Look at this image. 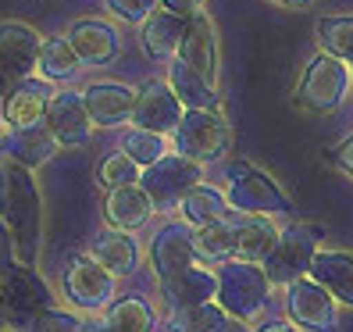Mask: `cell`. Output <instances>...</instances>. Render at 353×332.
I'll use <instances>...</instances> for the list:
<instances>
[{
	"instance_id": "8992f818",
	"label": "cell",
	"mask_w": 353,
	"mask_h": 332,
	"mask_svg": "<svg viewBox=\"0 0 353 332\" xmlns=\"http://www.w3.org/2000/svg\"><path fill=\"white\" fill-rule=\"evenodd\" d=\"M321 229L310 222H293L282 229V240L275 246V254L264 261V272L272 279L275 289H289L296 279L310 275V264H314V254L321 251Z\"/></svg>"
},
{
	"instance_id": "e575fe53",
	"label": "cell",
	"mask_w": 353,
	"mask_h": 332,
	"mask_svg": "<svg viewBox=\"0 0 353 332\" xmlns=\"http://www.w3.org/2000/svg\"><path fill=\"white\" fill-rule=\"evenodd\" d=\"M86 322V318H79L75 311H65V307H47V311H39V315L29 322L26 332H79V325Z\"/></svg>"
},
{
	"instance_id": "d590c367",
	"label": "cell",
	"mask_w": 353,
	"mask_h": 332,
	"mask_svg": "<svg viewBox=\"0 0 353 332\" xmlns=\"http://www.w3.org/2000/svg\"><path fill=\"white\" fill-rule=\"evenodd\" d=\"M161 8V0H108V11L125 26H143Z\"/></svg>"
},
{
	"instance_id": "d6a6232c",
	"label": "cell",
	"mask_w": 353,
	"mask_h": 332,
	"mask_svg": "<svg viewBox=\"0 0 353 332\" xmlns=\"http://www.w3.org/2000/svg\"><path fill=\"white\" fill-rule=\"evenodd\" d=\"M318 47L353 61V14H332L318 22Z\"/></svg>"
},
{
	"instance_id": "b9f144b4",
	"label": "cell",
	"mask_w": 353,
	"mask_h": 332,
	"mask_svg": "<svg viewBox=\"0 0 353 332\" xmlns=\"http://www.w3.org/2000/svg\"><path fill=\"white\" fill-rule=\"evenodd\" d=\"M79 332H114V329H111L108 322H97V318H93V322H82Z\"/></svg>"
},
{
	"instance_id": "ee69618b",
	"label": "cell",
	"mask_w": 353,
	"mask_h": 332,
	"mask_svg": "<svg viewBox=\"0 0 353 332\" xmlns=\"http://www.w3.org/2000/svg\"><path fill=\"white\" fill-rule=\"evenodd\" d=\"M4 193H8V168L0 164V204H4Z\"/></svg>"
},
{
	"instance_id": "ab89813d",
	"label": "cell",
	"mask_w": 353,
	"mask_h": 332,
	"mask_svg": "<svg viewBox=\"0 0 353 332\" xmlns=\"http://www.w3.org/2000/svg\"><path fill=\"white\" fill-rule=\"evenodd\" d=\"M257 332H300V325H296V322H268V325H261Z\"/></svg>"
},
{
	"instance_id": "74e56055",
	"label": "cell",
	"mask_w": 353,
	"mask_h": 332,
	"mask_svg": "<svg viewBox=\"0 0 353 332\" xmlns=\"http://www.w3.org/2000/svg\"><path fill=\"white\" fill-rule=\"evenodd\" d=\"M336 161H339V168L353 175V136H346L339 143V150H336Z\"/></svg>"
},
{
	"instance_id": "3957f363",
	"label": "cell",
	"mask_w": 353,
	"mask_h": 332,
	"mask_svg": "<svg viewBox=\"0 0 353 332\" xmlns=\"http://www.w3.org/2000/svg\"><path fill=\"white\" fill-rule=\"evenodd\" d=\"M353 86V72H350V61L336 57V54H314L307 61V68L300 75V86H296V104L310 115H328L336 111L339 104L346 100Z\"/></svg>"
},
{
	"instance_id": "e0dca14e",
	"label": "cell",
	"mask_w": 353,
	"mask_h": 332,
	"mask_svg": "<svg viewBox=\"0 0 353 332\" xmlns=\"http://www.w3.org/2000/svg\"><path fill=\"white\" fill-rule=\"evenodd\" d=\"M50 79H22L14 86V93L8 97V108H4V121L8 129H32V126H43L47 121V108H50Z\"/></svg>"
},
{
	"instance_id": "30bf717a",
	"label": "cell",
	"mask_w": 353,
	"mask_h": 332,
	"mask_svg": "<svg viewBox=\"0 0 353 332\" xmlns=\"http://www.w3.org/2000/svg\"><path fill=\"white\" fill-rule=\"evenodd\" d=\"M65 297L79 311H108L114 300V275L93 254H79L65 268Z\"/></svg>"
},
{
	"instance_id": "ffe728a7",
	"label": "cell",
	"mask_w": 353,
	"mask_h": 332,
	"mask_svg": "<svg viewBox=\"0 0 353 332\" xmlns=\"http://www.w3.org/2000/svg\"><path fill=\"white\" fill-rule=\"evenodd\" d=\"M179 57L190 61L207 82L218 86V32H214V22L207 18V11L190 14V32H185V43H182Z\"/></svg>"
},
{
	"instance_id": "ac0fdd59",
	"label": "cell",
	"mask_w": 353,
	"mask_h": 332,
	"mask_svg": "<svg viewBox=\"0 0 353 332\" xmlns=\"http://www.w3.org/2000/svg\"><path fill=\"white\" fill-rule=\"evenodd\" d=\"M154 200L150 193L143 190V182H132V186H118V190L108 193L103 200V222L111 225V229H125V233H136L143 229L150 218H154Z\"/></svg>"
},
{
	"instance_id": "7c38bea8",
	"label": "cell",
	"mask_w": 353,
	"mask_h": 332,
	"mask_svg": "<svg viewBox=\"0 0 353 332\" xmlns=\"http://www.w3.org/2000/svg\"><path fill=\"white\" fill-rule=\"evenodd\" d=\"M185 115V104L179 100V93L168 82H147L136 93V108H132V126L150 129V133H175L179 121Z\"/></svg>"
},
{
	"instance_id": "f6af8a7d",
	"label": "cell",
	"mask_w": 353,
	"mask_h": 332,
	"mask_svg": "<svg viewBox=\"0 0 353 332\" xmlns=\"http://www.w3.org/2000/svg\"><path fill=\"white\" fill-rule=\"evenodd\" d=\"M4 108H8V104H4V100H0V126H8V121H4Z\"/></svg>"
},
{
	"instance_id": "836d02e7",
	"label": "cell",
	"mask_w": 353,
	"mask_h": 332,
	"mask_svg": "<svg viewBox=\"0 0 353 332\" xmlns=\"http://www.w3.org/2000/svg\"><path fill=\"white\" fill-rule=\"evenodd\" d=\"M143 179V164L136 157H129L125 150H114L100 161V168H97V182L100 186H108V190H118V186H132Z\"/></svg>"
},
{
	"instance_id": "5bb4252c",
	"label": "cell",
	"mask_w": 353,
	"mask_h": 332,
	"mask_svg": "<svg viewBox=\"0 0 353 332\" xmlns=\"http://www.w3.org/2000/svg\"><path fill=\"white\" fill-rule=\"evenodd\" d=\"M43 43L47 39H39V32L29 22H18V18H4V22H0V61H4L18 79H29L39 68Z\"/></svg>"
},
{
	"instance_id": "9a60e30c",
	"label": "cell",
	"mask_w": 353,
	"mask_h": 332,
	"mask_svg": "<svg viewBox=\"0 0 353 332\" xmlns=\"http://www.w3.org/2000/svg\"><path fill=\"white\" fill-rule=\"evenodd\" d=\"M82 100H86L93 126H100V129H114V126L132 121L136 93L125 82H93V86L82 90Z\"/></svg>"
},
{
	"instance_id": "7bdbcfd3",
	"label": "cell",
	"mask_w": 353,
	"mask_h": 332,
	"mask_svg": "<svg viewBox=\"0 0 353 332\" xmlns=\"http://www.w3.org/2000/svg\"><path fill=\"white\" fill-rule=\"evenodd\" d=\"M272 4H282V8H310L314 0H272Z\"/></svg>"
},
{
	"instance_id": "6da1fadb",
	"label": "cell",
	"mask_w": 353,
	"mask_h": 332,
	"mask_svg": "<svg viewBox=\"0 0 353 332\" xmlns=\"http://www.w3.org/2000/svg\"><path fill=\"white\" fill-rule=\"evenodd\" d=\"M0 215L8 218L11 233L18 240V261L32 264L39 261V243H43V200H39L36 175L26 164H8V193L0 204Z\"/></svg>"
},
{
	"instance_id": "4316f807",
	"label": "cell",
	"mask_w": 353,
	"mask_h": 332,
	"mask_svg": "<svg viewBox=\"0 0 353 332\" xmlns=\"http://www.w3.org/2000/svg\"><path fill=\"white\" fill-rule=\"evenodd\" d=\"M179 215L185 225H193V229H200V225H211V222H221L232 215V204H228V197L221 190H214V186H193L190 193H185V200L179 204Z\"/></svg>"
},
{
	"instance_id": "8fae6325",
	"label": "cell",
	"mask_w": 353,
	"mask_h": 332,
	"mask_svg": "<svg viewBox=\"0 0 353 332\" xmlns=\"http://www.w3.org/2000/svg\"><path fill=\"white\" fill-rule=\"evenodd\" d=\"M196 261H200V254H196L193 225H185V222L164 225L150 243V268H154L157 282L175 279L179 272H185V268L196 264Z\"/></svg>"
},
{
	"instance_id": "cb8c5ba5",
	"label": "cell",
	"mask_w": 353,
	"mask_h": 332,
	"mask_svg": "<svg viewBox=\"0 0 353 332\" xmlns=\"http://www.w3.org/2000/svg\"><path fill=\"white\" fill-rule=\"evenodd\" d=\"M310 275L339 304L353 307V254L350 251H318L314 264H310Z\"/></svg>"
},
{
	"instance_id": "bcb514c9",
	"label": "cell",
	"mask_w": 353,
	"mask_h": 332,
	"mask_svg": "<svg viewBox=\"0 0 353 332\" xmlns=\"http://www.w3.org/2000/svg\"><path fill=\"white\" fill-rule=\"evenodd\" d=\"M0 332H8V329H4V325H0Z\"/></svg>"
},
{
	"instance_id": "60d3db41",
	"label": "cell",
	"mask_w": 353,
	"mask_h": 332,
	"mask_svg": "<svg viewBox=\"0 0 353 332\" xmlns=\"http://www.w3.org/2000/svg\"><path fill=\"white\" fill-rule=\"evenodd\" d=\"M14 82H22V79H18V75H14V72L4 65V61H0V93H4V90H11Z\"/></svg>"
},
{
	"instance_id": "1f68e13d",
	"label": "cell",
	"mask_w": 353,
	"mask_h": 332,
	"mask_svg": "<svg viewBox=\"0 0 353 332\" xmlns=\"http://www.w3.org/2000/svg\"><path fill=\"white\" fill-rule=\"evenodd\" d=\"M121 150H125L129 157H136L143 168H150V164H157L161 157L172 154V143L164 133H150V129H129L125 133V143H121Z\"/></svg>"
},
{
	"instance_id": "9c48e42d",
	"label": "cell",
	"mask_w": 353,
	"mask_h": 332,
	"mask_svg": "<svg viewBox=\"0 0 353 332\" xmlns=\"http://www.w3.org/2000/svg\"><path fill=\"white\" fill-rule=\"evenodd\" d=\"M285 315L307 332H336L339 325V300L314 279L303 275L285 289Z\"/></svg>"
},
{
	"instance_id": "52a82bcc",
	"label": "cell",
	"mask_w": 353,
	"mask_h": 332,
	"mask_svg": "<svg viewBox=\"0 0 353 332\" xmlns=\"http://www.w3.org/2000/svg\"><path fill=\"white\" fill-rule=\"evenodd\" d=\"M203 172H200V161L185 157V154H168L161 157L157 164H150V168H143V190L150 193L154 207L157 211H179V204L185 200V193L193 190V186H200Z\"/></svg>"
},
{
	"instance_id": "484cf974",
	"label": "cell",
	"mask_w": 353,
	"mask_h": 332,
	"mask_svg": "<svg viewBox=\"0 0 353 332\" xmlns=\"http://www.w3.org/2000/svg\"><path fill=\"white\" fill-rule=\"evenodd\" d=\"M168 86L179 93V100L185 104V108H214V104H218L214 82H207L190 65V61H182V57H172V65H168Z\"/></svg>"
},
{
	"instance_id": "8d00e7d4",
	"label": "cell",
	"mask_w": 353,
	"mask_h": 332,
	"mask_svg": "<svg viewBox=\"0 0 353 332\" xmlns=\"http://www.w3.org/2000/svg\"><path fill=\"white\" fill-rule=\"evenodd\" d=\"M14 264H18V240L11 233L8 218L0 215V272H8V268H14Z\"/></svg>"
},
{
	"instance_id": "5b68a950",
	"label": "cell",
	"mask_w": 353,
	"mask_h": 332,
	"mask_svg": "<svg viewBox=\"0 0 353 332\" xmlns=\"http://www.w3.org/2000/svg\"><path fill=\"white\" fill-rule=\"evenodd\" d=\"M0 304H4L8 329L26 332L39 311L54 307V293H50V286L43 282V275H39L32 264L18 261L14 268L0 272Z\"/></svg>"
},
{
	"instance_id": "83f0119b",
	"label": "cell",
	"mask_w": 353,
	"mask_h": 332,
	"mask_svg": "<svg viewBox=\"0 0 353 332\" xmlns=\"http://www.w3.org/2000/svg\"><path fill=\"white\" fill-rule=\"evenodd\" d=\"M228 322L232 315L218 304L207 300L196 307H179L168 315V332H228Z\"/></svg>"
},
{
	"instance_id": "2e32d148",
	"label": "cell",
	"mask_w": 353,
	"mask_h": 332,
	"mask_svg": "<svg viewBox=\"0 0 353 332\" xmlns=\"http://www.w3.org/2000/svg\"><path fill=\"white\" fill-rule=\"evenodd\" d=\"M161 293H164V300H168V311L218 300V272H214V264L196 261V264L185 268V272H179L175 279L161 282Z\"/></svg>"
},
{
	"instance_id": "f1b7e54d",
	"label": "cell",
	"mask_w": 353,
	"mask_h": 332,
	"mask_svg": "<svg viewBox=\"0 0 353 332\" xmlns=\"http://www.w3.org/2000/svg\"><path fill=\"white\" fill-rule=\"evenodd\" d=\"M193 240H196L200 261H207V264H221V261L236 257V222L232 218L200 225V229H193Z\"/></svg>"
},
{
	"instance_id": "4dcf8cb0",
	"label": "cell",
	"mask_w": 353,
	"mask_h": 332,
	"mask_svg": "<svg viewBox=\"0 0 353 332\" xmlns=\"http://www.w3.org/2000/svg\"><path fill=\"white\" fill-rule=\"evenodd\" d=\"M82 68V57L75 54L68 36H54L43 43V54H39V72L43 79H72Z\"/></svg>"
},
{
	"instance_id": "603a6c76",
	"label": "cell",
	"mask_w": 353,
	"mask_h": 332,
	"mask_svg": "<svg viewBox=\"0 0 353 332\" xmlns=\"http://www.w3.org/2000/svg\"><path fill=\"white\" fill-rule=\"evenodd\" d=\"M90 254H93L103 268H108L114 279H125V275L136 272V264H139V243H136L132 233L111 229V225H108V233H100V236L93 240Z\"/></svg>"
},
{
	"instance_id": "44dd1931",
	"label": "cell",
	"mask_w": 353,
	"mask_h": 332,
	"mask_svg": "<svg viewBox=\"0 0 353 332\" xmlns=\"http://www.w3.org/2000/svg\"><path fill=\"white\" fill-rule=\"evenodd\" d=\"M75 54L82 57V65H108L118 54V32L103 18H79L68 32Z\"/></svg>"
},
{
	"instance_id": "7402d4cb",
	"label": "cell",
	"mask_w": 353,
	"mask_h": 332,
	"mask_svg": "<svg viewBox=\"0 0 353 332\" xmlns=\"http://www.w3.org/2000/svg\"><path fill=\"white\" fill-rule=\"evenodd\" d=\"M282 240V229L268 215H243L236 222V257L264 264L275 254V246Z\"/></svg>"
},
{
	"instance_id": "277c9868",
	"label": "cell",
	"mask_w": 353,
	"mask_h": 332,
	"mask_svg": "<svg viewBox=\"0 0 353 332\" xmlns=\"http://www.w3.org/2000/svg\"><path fill=\"white\" fill-rule=\"evenodd\" d=\"M225 197H228V204H232L236 215H268L272 218V215H289L293 211L289 193L250 161H236L232 168H228Z\"/></svg>"
},
{
	"instance_id": "d6986e66",
	"label": "cell",
	"mask_w": 353,
	"mask_h": 332,
	"mask_svg": "<svg viewBox=\"0 0 353 332\" xmlns=\"http://www.w3.org/2000/svg\"><path fill=\"white\" fill-rule=\"evenodd\" d=\"M185 32H190V14H179L161 4L143 22V47L157 61H172V57H179V50L185 43Z\"/></svg>"
},
{
	"instance_id": "4fadbf2b",
	"label": "cell",
	"mask_w": 353,
	"mask_h": 332,
	"mask_svg": "<svg viewBox=\"0 0 353 332\" xmlns=\"http://www.w3.org/2000/svg\"><path fill=\"white\" fill-rule=\"evenodd\" d=\"M47 129L54 133V139L61 143V147H86L90 136H93V118H90V111H86V100H82V93L61 90V93L50 97Z\"/></svg>"
},
{
	"instance_id": "7a4b0ae2",
	"label": "cell",
	"mask_w": 353,
	"mask_h": 332,
	"mask_svg": "<svg viewBox=\"0 0 353 332\" xmlns=\"http://www.w3.org/2000/svg\"><path fill=\"white\" fill-rule=\"evenodd\" d=\"M218 272V304L232 315L236 322H257L268 307V297H272V279H268L264 264L254 261H221L214 264Z\"/></svg>"
},
{
	"instance_id": "f35d334b",
	"label": "cell",
	"mask_w": 353,
	"mask_h": 332,
	"mask_svg": "<svg viewBox=\"0 0 353 332\" xmlns=\"http://www.w3.org/2000/svg\"><path fill=\"white\" fill-rule=\"evenodd\" d=\"M164 8H172V11H179V14H196V11H203V0H161Z\"/></svg>"
},
{
	"instance_id": "f546056e",
	"label": "cell",
	"mask_w": 353,
	"mask_h": 332,
	"mask_svg": "<svg viewBox=\"0 0 353 332\" xmlns=\"http://www.w3.org/2000/svg\"><path fill=\"white\" fill-rule=\"evenodd\" d=\"M103 322L114 332H154V311L139 297H114L103 311Z\"/></svg>"
},
{
	"instance_id": "d4e9b609",
	"label": "cell",
	"mask_w": 353,
	"mask_h": 332,
	"mask_svg": "<svg viewBox=\"0 0 353 332\" xmlns=\"http://www.w3.org/2000/svg\"><path fill=\"white\" fill-rule=\"evenodd\" d=\"M4 147H8L11 161L26 164V168H36V164H43L61 143L54 139V133L47 129V121H43V126H32V129H8Z\"/></svg>"
},
{
	"instance_id": "ba28073f",
	"label": "cell",
	"mask_w": 353,
	"mask_h": 332,
	"mask_svg": "<svg viewBox=\"0 0 353 332\" xmlns=\"http://www.w3.org/2000/svg\"><path fill=\"white\" fill-rule=\"evenodd\" d=\"M175 136V150L193 161H218L228 147V121L214 108H185Z\"/></svg>"
}]
</instances>
